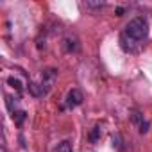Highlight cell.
<instances>
[{"label": "cell", "mask_w": 152, "mask_h": 152, "mask_svg": "<svg viewBox=\"0 0 152 152\" xmlns=\"http://www.w3.org/2000/svg\"><path fill=\"white\" fill-rule=\"evenodd\" d=\"M125 36H129L134 41H143L148 36V22L143 16H136L132 18L127 25H125Z\"/></svg>", "instance_id": "1"}, {"label": "cell", "mask_w": 152, "mask_h": 152, "mask_svg": "<svg viewBox=\"0 0 152 152\" xmlns=\"http://www.w3.org/2000/svg\"><path fill=\"white\" fill-rule=\"evenodd\" d=\"M56 79H57V70H54V68H47V70H43V72H41V81H39V84H41V88H43L45 95L54 88Z\"/></svg>", "instance_id": "2"}, {"label": "cell", "mask_w": 152, "mask_h": 152, "mask_svg": "<svg viewBox=\"0 0 152 152\" xmlns=\"http://www.w3.org/2000/svg\"><path fill=\"white\" fill-rule=\"evenodd\" d=\"M83 100H84V97L79 90H70L68 95H66V106L68 107H77V106L83 104Z\"/></svg>", "instance_id": "3"}, {"label": "cell", "mask_w": 152, "mask_h": 152, "mask_svg": "<svg viewBox=\"0 0 152 152\" xmlns=\"http://www.w3.org/2000/svg\"><path fill=\"white\" fill-rule=\"evenodd\" d=\"M129 116H131V122H132L134 125H138V127H140V132H141V134L148 131V124L143 120V115H141L140 111H136V109H134V111H131V113H129Z\"/></svg>", "instance_id": "4"}, {"label": "cell", "mask_w": 152, "mask_h": 152, "mask_svg": "<svg viewBox=\"0 0 152 152\" xmlns=\"http://www.w3.org/2000/svg\"><path fill=\"white\" fill-rule=\"evenodd\" d=\"M29 91H31L34 97H43V95H45V91H43V88H41L39 83H29Z\"/></svg>", "instance_id": "5"}, {"label": "cell", "mask_w": 152, "mask_h": 152, "mask_svg": "<svg viewBox=\"0 0 152 152\" xmlns=\"http://www.w3.org/2000/svg\"><path fill=\"white\" fill-rule=\"evenodd\" d=\"M54 152H72V143L68 140H64V141L57 143V147L54 148Z\"/></svg>", "instance_id": "6"}, {"label": "cell", "mask_w": 152, "mask_h": 152, "mask_svg": "<svg viewBox=\"0 0 152 152\" xmlns=\"http://www.w3.org/2000/svg\"><path fill=\"white\" fill-rule=\"evenodd\" d=\"M99 138H100V127H99V125H95V127L91 129L90 141H91V143H95V141H99Z\"/></svg>", "instance_id": "7"}, {"label": "cell", "mask_w": 152, "mask_h": 152, "mask_svg": "<svg viewBox=\"0 0 152 152\" xmlns=\"http://www.w3.org/2000/svg\"><path fill=\"white\" fill-rule=\"evenodd\" d=\"M13 120L20 125V124L25 120V111H15V113H13Z\"/></svg>", "instance_id": "8"}, {"label": "cell", "mask_w": 152, "mask_h": 152, "mask_svg": "<svg viewBox=\"0 0 152 152\" xmlns=\"http://www.w3.org/2000/svg\"><path fill=\"white\" fill-rule=\"evenodd\" d=\"M7 83H9V84H11V86H13L16 91H22V83H20L18 79H15V77H9V79H7Z\"/></svg>", "instance_id": "9"}, {"label": "cell", "mask_w": 152, "mask_h": 152, "mask_svg": "<svg viewBox=\"0 0 152 152\" xmlns=\"http://www.w3.org/2000/svg\"><path fill=\"white\" fill-rule=\"evenodd\" d=\"M88 7H104V2H86Z\"/></svg>", "instance_id": "10"}, {"label": "cell", "mask_w": 152, "mask_h": 152, "mask_svg": "<svg viewBox=\"0 0 152 152\" xmlns=\"http://www.w3.org/2000/svg\"><path fill=\"white\" fill-rule=\"evenodd\" d=\"M0 152H6V147L4 145H2V148H0Z\"/></svg>", "instance_id": "11"}]
</instances>
